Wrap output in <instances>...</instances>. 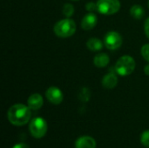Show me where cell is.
Instances as JSON below:
<instances>
[{"label":"cell","instance_id":"cell-21","mask_svg":"<svg viewBox=\"0 0 149 148\" xmlns=\"http://www.w3.org/2000/svg\"><path fill=\"white\" fill-rule=\"evenodd\" d=\"M12 148H30L28 145H26L25 143H18L17 145H15Z\"/></svg>","mask_w":149,"mask_h":148},{"label":"cell","instance_id":"cell-17","mask_svg":"<svg viewBox=\"0 0 149 148\" xmlns=\"http://www.w3.org/2000/svg\"><path fill=\"white\" fill-rule=\"evenodd\" d=\"M141 141L144 147L149 148V130L143 132L141 137Z\"/></svg>","mask_w":149,"mask_h":148},{"label":"cell","instance_id":"cell-15","mask_svg":"<svg viewBox=\"0 0 149 148\" xmlns=\"http://www.w3.org/2000/svg\"><path fill=\"white\" fill-rule=\"evenodd\" d=\"M90 96H91V92H90V90L86 87H84L82 88L79 92V99L83 101V102H86L89 100L90 99Z\"/></svg>","mask_w":149,"mask_h":148},{"label":"cell","instance_id":"cell-5","mask_svg":"<svg viewBox=\"0 0 149 148\" xmlns=\"http://www.w3.org/2000/svg\"><path fill=\"white\" fill-rule=\"evenodd\" d=\"M98 11L104 15H113L120 9L119 0H99L97 3Z\"/></svg>","mask_w":149,"mask_h":148},{"label":"cell","instance_id":"cell-23","mask_svg":"<svg viewBox=\"0 0 149 148\" xmlns=\"http://www.w3.org/2000/svg\"><path fill=\"white\" fill-rule=\"evenodd\" d=\"M148 6H149V0H148Z\"/></svg>","mask_w":149,"mask_h":148},{"label":"cell","instance_id":"cell-7","mask_svg":"<svg viewBox=\"0 0 149 148\" xmlns=\"http://www.w3.org/2000/svg\"><path fill=\"white\" fill-rule=\"evenodd\" d=\"M46 99L53 105H59L63 101V93L62 92L55 86H51L46 90L45 92Z\"/></svg>","mask_w":149,"mask_h":148},{"label":"cell","instance_id":"cell-2","mask_svg":"<svg viewBox=\"0 0 149 148\" xmlns=\"http://www.w3.org/2000/svg\"><path fill=\"white\" fill-rule=\"evenodd\" d=\"M54 33L59 38H69L76 31V24L72 19L65 18L59 20L53 28Z\"/></svg>","mask_w":149,"mask_h":148},{"label":"cell","instance_id":"cell-1","mask_svg":"<svg viewBox=\"0 0 149 148\" xmlns=\"http://www.w3.org/2000/svg\"><path fill=\"white\" fill-rule=\"evenodd\" d=\"M31 108L23 104H16L12 106L7 113L9 121L17 126H21L27 124L31 119Z\"/></svg>","mask_w":149,"mask_h":148},{"label":"cell","instance_id":"cell-11","mask_svg":"<svg viewBox=\"0 0 149 148\" xmlns=\"http://www.w3.org/2000/svg\"><path fill=\"white\" fill-rule=\"evenodd\" d=\"M118 84V78L113 72H109L104 76L102 79V85L107 89H113Z\"/></svg>","mask_w":149,"mask_h":148},{"label":"cell","instance_id":"cell-10","mask_svg":"<svg viewBox=\"0 0 149 148\" xmlns=\"http://www.w3.org/2000/svg\"><path fill=\"white\" fill-rule=\"evenodd\" d=\"M43 98L40 94L38 93H34L32 95H31L27 100V104L28 106L31 109V110H38L39 108L42 107L43 106Z\"/></svg>","mask_w":149,"mask_h":148},{"label":"cell","instance_id":"cell-14","mask_svg":"<svg viewBox=\"0 0 149 148\" xmlns=\"http://www.w3.org/2000/svg\"><path fill=\"white\" fill-rule=\"evenodd\" d=\"M144 13H145L144 9L141 5H137L136 4V5L132 6V8L130 9V14H131V16L134 17L136 19L142 18L143 16H144Z\"/></svg>","mask_w":149,"mask_h":148},{"label":"cell","instance_id":"cell-4","mask_svg":"<svg viewBox=\"0 0 149 148\" xmlns=\"http://www.w3.org/2000/svg\"><path fill=\"white\" fill-rule=\"evenodd\" d=\"M30 132L31 135L36 139L43 138L47 132V123L43 118H35L30 123Z\"/></svg>","mask_w":149,"mask_h":148},{"label":"cell","instance_id":"cell-9","mask_svg":"<svg viewBox=\"0 0 149 148\" xmlns=\"http://www.w3.org/2000/svg\"><path fill=\"white\" fill-rule=\"evenodd\" d=\"M98 18L97 16L93 13L90 12L88 14H86L83 18H82V22H81V27L86 30V31H89L92 30L97 24Z\"/></svg>","mask_w":149,"mask_h":148},{"label":"cell","instance_id":"cell-12","mask_svg":"<svg viewBox=\"0 0 149 148\" xmlns=\"http://www.w3.org/2000/svg\"><path fill=\"white\" fill-rule=\"evenodd\" d=\"M109 60L110 59H109V57H108L107 54H106V53H100V54L95 56L93 62H94L95 66L102 68V67L107 66L109 64Z\"/></svg>","mask_w":149,"mask_h":148},{"label":"cell","instance_id":"cell-22","mask_svg":"<svg viewBox=\"0 0 149 148\" xmlns=\"http://www.w3.org/2000/svg\"><path fill=\"white\" fill-rule=\"evenodd\" d=\"M144 72L147 74V75H149V64L147 65L145 67H144Z\"/></svg>","mask_w":149,"mask_h":148},{"label":"cell","instance_id":"cell-13","mask_svg":"<svg viewBox=\"0 0 149 148\" xmlns=\"http://www.w3.org/2000/svg\"><path fill=\"white\" fill-rule=\"evenodd\" d=\"M86 45H87V48L93 51H99L102 50V48H103V43L101 42V40H100L96 38H90L87 41Z\"/></svg>","mask_w":149,"mask_h":148},{"label":"cell","instance_id":"cell-3","mask_svg":"<svg viewBox=\"0 0 149 148\" xmlns=\"http://www.w3.org/2000/svg\"><path fill=\"white\" fill-rule=\"evenodd\" d=\"M135 68L134 59L128 56L125 55L120 58L115 65V71L120 76H127L131 74Z\"/></svg>","mask_w":149,"mask_h":148},{"label":"cell","instance_id":"cell-19","mask_svg":"<svg viewBox=\"0 0 149 148\" xmlns=\"http://www.w3.org/2000/svg\"><path fill=\"white\" fill-rule=\"evenodd\" d=\"M86 10H88V11H90V12H93V11H94V10H98V8H97V3L95 4V3H88L86 5Z\"/></svg>","mask_w":149,"mask_h":148},{"label":"cell","instance_id":"cell-8","mask_svg":"<svg viewBox=\"0 0 149 148\" xmlns=\"http://www.w3.org/2000/svg\"><path fill=\"white\" fill-rule=\"evenodd\" d=\"M75 148H96V141L91 136H81L76 140Z\"/></svg>","mask_w":149,"mask_h":148},{"label":"cell","instance_id":"cell-6","mask_svg":"<svg viewBox=\"0 0 149 148\" xmlns=\"http://www.w3.org/2000/svg\"><path fill=\"white\" fill-rule=\"evenodd\" d=\"M105 46L109 50H116L122 44V38L116 31H109L104 38Z\"/></svg>","mask_w":149,"mask_h":148},{"label":"cell","instance_id":"cell-16","mask_svg":"<svg viewBox=\"0 0 149 148\" xmlns=\"http://www.w3.org/2000/svg\"><path fill=\"white\" fill-rule=\"evenodd\" d=\"M73 12H74V8H73V6L72 4L66 3V4L64 5V7H63V13H64V15L65 17H70L71 16H72Z\"/></svg>","mask_w":149,"mask_h":148},{"label":"cell","instance_id":"cell-18","mask_svg":"<svg viewBox=\"0 0 149 148\" xmlns=\"http://www.w3.org/2000/svg\"><path fill=\"white\" fill-rule=\"evenodd\" d=\"M141 54L143 58L149 62V44H147L142 46L141 48Z\"/></svg>","mask_w":149,"mask_h":148},{"label":"cell","instance_id":"cell-20","mask_svg":"<svg viewBox=\"0 0 149 148\" xmlns=\"http://www.w3.org/2000/svg\"><path fill=\"white\" fill-rule=\"evenodd\" d=\"M144 29H145V33H146L147 37L149 38V17L146 20V22H145Z\"/></svg>","mask_w":149,"mask_h":148}]
</instances>
